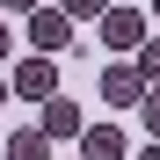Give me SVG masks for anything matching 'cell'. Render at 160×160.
Listing matches in <instances>:
<instances>
[{"mask_svg":"<svg viewBox=\"0 0 160 160\" xmlns=\"http://www.w3.org/2000/svg\"><path fill=\"white\" fill-rule=\"evenodd\" d=\"M37 109H44L51 146H66V138H80V131H88V117H80V102H73V95H51V102H37Z\"/></svg>","mask_w":160,"mask_h":160,"instance_id":"5b68a950","label":"cell"},{"mask_svg":"<svg viewBox=\"0 0 160 160\" xmlns=\"http://www.w3.org/2000/svg\"><path fill=\"white\" fill-rule=\"evenodd\" d=\"M0 58H8V22H0Z\"/></svg>","mask_w":160,"mask_h":160,"instance_id":"4fadbf2b","label":"cell"},{"mask_svg":"<svg viewBox=\"0 0 160 160\" xmlns=\"http://www.w3.org/2000/svg\"><path fill=\"white\" fill-rule=\"evenodd\" d=\"M8 160H51V131L44 124H15L8 131Z\"/></svg>","mask_w":160,"mask_h":160,"instance_id":"52a82bcc","label":"cell"},{"mask_svg":"<svg viewBox=\"0 0 160 160\" xmlns=\"http://www.w3.org/2000/svg\"><path fill=\"white\" fill-rule=\"evenodd\" d=\"M138 160H160V138H153V146H146V153H138Z\"/></svg>","mask_w":160,"mask_h":160,"instance_id":"7c38bea8","label":"cell"},{"mask_svg":"<svg viewBox=\"0 0 160 160\" xmlns=\"http://www.w3.org/2000/svg\"><path fill=\"white\" fill-rule=\"evenodd\" d=\"M102 8H109V0H66V15H73V22H102Z\"/></svg>","mask_w":160,"mask_h":160,"instance_id":"30bf717a","label":"cell"},{"mask_svg":"<svg viewBox=\"0 0 160 160\" xmlns=\"http://www.w3.org/2000/svg\"><path fill=\"white\" fill-rule=\"evenodd\" d=\"M95 29H102V44H109L117 58H131V51H138V44L153 37V22H146L138 8H117V0H109V8H102V22H95Z\"/></svg>","mask_w":160,"mask_h":160,"instance_id":"6da1fadb","label":"cell"},{"mask_svg":"<svg viewBox=\"0 0 160 160\" xmlns=\"http://www.w3.org/2000/svg\"><path fill=\"white\" fill-rule=\"evenodd\" d=\"M138 124L160 138V80H153V88H146V102H138Z\"/></svg>","mask_w":160,"mask_h":160,"instance_id":"9c48e42d","label":"cell"},{"mask_svg":"<svg viewBox=\"0 0 160 160\" xmlns=\"http://www.w3.org/2000/svg\"><path fill=\"white\" fill-rule=\"evenodd\" d=\"M153 22H160V0H153Z\"/></svg>","mask_w":160,"mask_h":160,"instance_id":"9a60e30c","label":"cell"},{"mask_svg":"<svg viewBox=\"0 0 160 160\" xmlns=\"http://www.w3.org/2000/svg\"><path fill=\"white\" fill-rule=\"evenodd\" d=\"M8 95H15V88H8V80H0V109H8Z\"/></svg>","mask_w":160,"mask_h":160,"instance_id":"5bb4252c","label":"cell"},{"mask_svg":"<svg viewBox=\"0 0 160 160\" xmlns=\"http://www.w3.org/2000/svg\"><path fill=\"white\" fill-rule=\"evenodd\" d=\"M22 22H29V44L37 51H73V15L66 8H29Z\"/></svg>","mask_w":160,"mask_h":160,"instance_id":"277c9868","label":"cell"},{"mask_svg":"<svg viewBox=\"0 0 160 160\" xmlns=\"http://www.w3.org/2000/svg\"><path fill=\"white\" fill-rule=\"evenodd\" d=\"M131 58H138V73H146V80H160V37H146Z\"/></svg>","mask_w":160,"mask_h":160,"instance_id":"ba28073f","label":"cell"},{"mask_svg":"<svg viewBox=\"0 0 160 160\" xmlns=\"http://www.w3.org/2000/svg\"><path fill=\"white\" fill-rule=\"evenodd\" d=\"M8 88H15L22 102H51V95H58V51H37V58H22V66L8 73Z\"/></svg>","mask_w":160,"mask_h":160,"instance_id":"7a4b0ae2","label":"cell"},{"mask_svg":"<svg viewBox=\"0 0 160 160\" xmlns=\"http://www.w3.org/2000/svg\"><path fill=\"white\" fill-rule=\"evenodd\" d=\"M80 160H124V124H88L80 131Z\"/></svg>","mask_w":160,"mask_h":160,"instance_id":"8992f818","label":"cell"},{"mask_svg":"<svg viewBox=\"0 0 160 160\" xmlns=\"http://www.w3.org/2000/svg\"><path fill=\"white\" fill-rule=\"evenodd\" d=\"M146 88H153V80L138 73V58L102 66V102H109V109H138V102H146Z\"/></svg>","mask_w":160,"mask_h":160,"instance_id":"3957f363","label":"cell"},{"mask_svg":"<svg viewBox=\"0 0 160 160\" xmlns=\"http://www.w3.org/2000/svg\"><path fill=\"white\" fill-rule=\"evenodd\" d=\"M0 8H8V15H29V8H44V0H0Z\"/></svg>","mask_w":160,"mask_h":160,"instance_id":"8fae6325","label":"cell"}]
</instances>
